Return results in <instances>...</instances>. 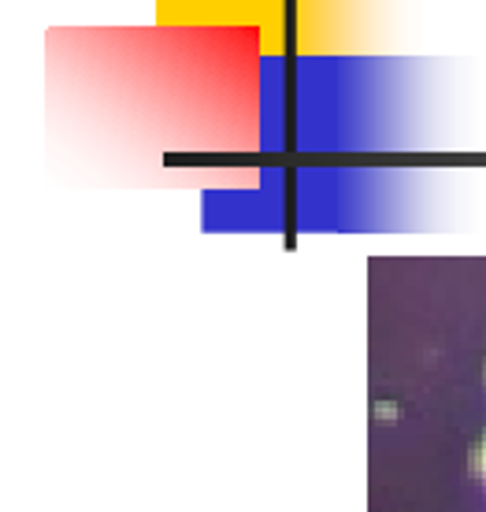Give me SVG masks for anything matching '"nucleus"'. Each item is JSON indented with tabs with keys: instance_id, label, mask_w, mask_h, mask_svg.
Returning a JSON list of instances; mask_svg holds the SVG:
<instances>
[{
	"instance_id": "2",
	"label": "nucleus",
	"mask_w": 486,
	"mask_h": 512,
	"mask_svg": "<svg viewBox=\"0 0 486 512\" xmlns=\"http://www.w3.org/2000/svg\"><path fill=\"white\" fill-rule=\"evenodd\" d=\"M375 416H379L383 423H390L397 416V405H390V401H379V405H375Z\"/></svg>"
},
{
	"instance_id": "3",
	"label": "nucleus",
	"mask_w": 486,
	"mask_h": 512,
	"mask_svg": "<svg viewBox=\"0 0 486 512\" xmlns=\"http://www.w3.org/2000/svg\"><path fill=\"white\" fill-rule=\"evenodd\" d=\"M483 379H486V364H483Z\"/></svg>"
},
{
	"instance_id": "1",
	"label": "nucleus",
	"mask_w": 486,
	"mask_h": 512,
	"mask_svg": "<svg viewBox=\"0 0 486 512\" xmlns=\"http://www.w3.org/2000/svg\"><path fill=\"white\" fill-rule=\"evenodd\" d=\"M468 464H472V472L486 483V435L472 446V457H468Z\"/></svg>"
}]
</instances>
